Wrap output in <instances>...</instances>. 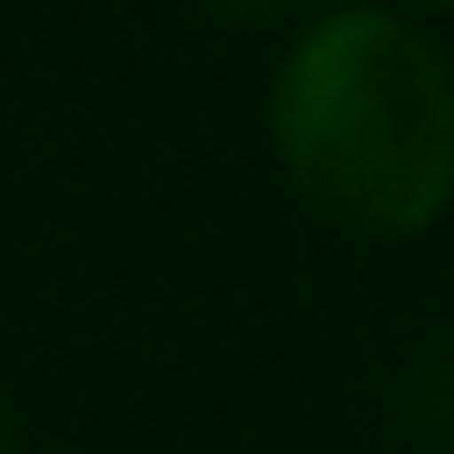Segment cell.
Masks as SVG:
<instances>
[{
    "label": "cell",
    "mask_w": 454,
    "mask_h": 454,
    "mask_svg": "<svg viewBox=\"0 0 454 454\" xmlns=\"http://www.w3.org/2000/svg\"><path fill=\"white\" fill-rule=\"evenodd\" d=\"M271 144L327 223L415 239L454 200V64L391 8H335L271 80Z\"/></svg>",
    "instance_id": "cell-1"
},
{
    "label": "cell",
    "mask_w": 454,
    "mask_h": 454,
    "mask_svg": "<svg viewBox=\"0 0 454 454\" xmlns=\"http://www.w3.org/2000/svg\"><path fill=\"white\" fill-rule=\"evenodd\" d=\"M0 454H16V431H8V399H0Z\"/></svg>",
    "instance_id": "cell-3"
},
{
    "label": "cell",
    "mask_w": 454,
    "mask_h": 454,
    "mask_svg": "<svg viewBox=\"0 0 454 454\" xmlns=\"http://www.w3.org/2000/svg\"><path fill=\"white\" fill-rule=\"evenodd\" d=\"M200 8L231 16V24H263V16H279V8H295V0H200Z\"/></svg>",
    "instance_id": "cell-2"
}]
</instances>
